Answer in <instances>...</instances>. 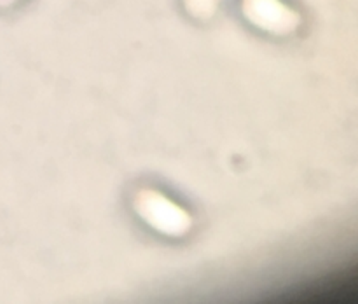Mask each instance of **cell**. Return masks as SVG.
I'll use <instances>...</instances> for the list:
<instances>
[{"mask_svg":"<svg viewBox=\"0 0 358 304\" xmlns=\"http://www.w3.org/2000/svg\"><path fill=\"white\" fill-rule=\"evenodd\" d=\"M135 212L140 219L163 236L182 238L192 229V219L173 199L152 189H143L135 198Z\"/></svg>","mask_w":358,"mask_h":304,"instance_id":"obj_1","label":"cell"}]
</instances>
